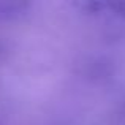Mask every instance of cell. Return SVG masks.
Instances as JSON below:
<instances>
[{
    "label": "cell",
    "instance_id": "1",
    "mask_svg": "<svg viewBox=\"0 0 125 125\" xmlns=\"http://www.w3.org/2000/svg\"><path fill=\"white\" fill-rule=\"evenodd\" d=\"M119 125H125V113L120 116V120H119Z\"/></svg>",
    "mask_w": 125,
    "mask_h": 125
}]
</instances>
